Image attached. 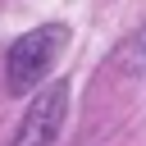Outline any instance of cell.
Returning a JSON list of instances; mask_svg holds the SVG:
<instances>
[{"label":"cell","instance_id":"cell-1","mask_svg":"<svg viewBox=\"0 0 146 146\" xmlns=\"http://www.w3.org/2000/svg\"><path fill=\"white\" fill-rule=\"evenodd\" d=\"M64 41H68V27H64V23H41V27L23 32V36L9 46V59H5V82H9V91H14V96L32 91V87L50 73L55 55L64 50Z\"/></svg>","mask_w":146,"mask_h":146},{"label":"cell","instance_id":"cell-2","mask_svg":"<svg viewBox=\"0 0 146 146\" xmlns=\"http://www.w3.org/2000/svg\"><path fill=\"white\" fill-rule=\"evenodd\" d=\"M64 114H68V82H55V87L36 91L9 146H55L59 128H64Z\"/></svg>","mask_w":146,"mask_h":146}]
</instances>
